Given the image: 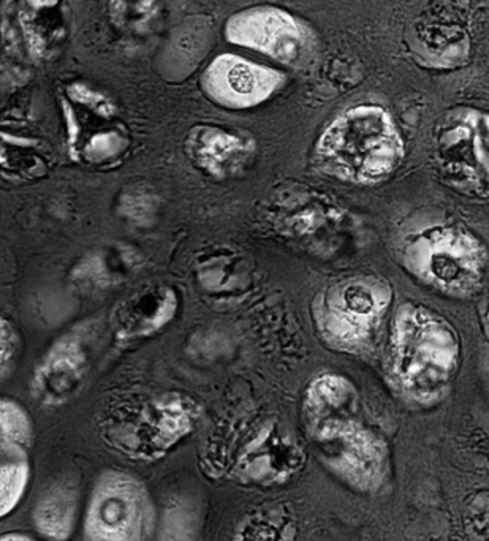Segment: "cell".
<instances>
[{
  "instance_id": "ffe728a7",
  "label": "cell",
  "mask_w": 489,
  "mask_h": 541,
  "mask_svg": "<svg viewBox=\"0 0 489 541\" xmlns=\"http://www.w3.org/2000/svg\"><path fill=\"white\" fill-rule=\"evenodd\" d=\"M241 541H285V537L269 524H257L245 532Z\"/></svg>"
},
{
  "instance_id": "52a82bcc",
  "label": "cell",
  "mask_w": 489,
  "mask_h": 541,
  "mask_svg": "<svg viewBox=\"0 0 489 541\" xmlns=\"http://www.w3.org/2000/svg\"><path fill=\"white\" fill-rule=\"evenodd\" d=\"M149 520L148 500L132 478L113 476L101 484L87 516L91 541H141Z\"/></svg>"
},
{
  "instance_id": "9a60e30c",
  "label": "cell",
  "mask_w": 489,
  "mask_h": 541,
  "mask_svg": "<svg viewBox=\"0 0 489 541\" xmlns=\"http://www.w3.org/2000/svg\"><path fill=\"white\" fill-rule=\"evenodd\" d=\"M75 498L70 491L59 489L40 505L38 522L42 532L54 538H65L72 529Z\"/></svg>"
},
{
  "instance_id": "8992f818",
  "label": "cell",
  "mask_w": 489,
  "mask_h": 541,
  "mask_svg": "<svg viewBox=\"0 0 489 541\" xmlns=\"http://www.w3.org/2000/svg\"><path fill=\"white\" fill-rule=\"evenodd\" d=\"M227 40L285 66H296L312 48L309 29L285 10L274 7L247 8L231 16Z\"/></svg>"
},
{
  "instance_id": "ba28073f",
  "label": "cell",
  "mask_w": 489,
  "mask_h": 541,
  "mask_svg": "<svg viewBox=\"0 0 489 541\" xmlns=\"http://www.w3.org/2000/svg\"><path fill=\"white\" fill-rule=\"evenodd\" d=\"M284 78L269 67L237 54H222L203 73V89L211 100L230 109L253 108L273 97Z\"/></svg>"
},
{
  "instance_id": "8fae6325",
  "label": "cell",
  "mask_w": 489,
  "mask_h": 541,
  "mask_svg": "<svg viewBox=\"0 0 489 541\" xmlns=\"http://www.w3.org/2000/svg\"><path fill=\"white\" fill-rule=\"evenodd\" d=\"M89 376V356L83 344L65 336L56 340L36 364L29 390L40 404L56 407L76 396Z\"/></svg>"
},
{
  "instance_id": "5b68a950",
  "label": "cell",
  "mask_w": 489,
  "mask_h": 541,
  "mask_svg": "<svg viewBox=\"0 0 489 541\" xmlns=\"http://www.w3.org/2000/svg\"><path fill=\"white\" fill-rule=\"evenodd\" d=\"M405 267L432 289L452 296L472 293L486 271L480 239L460 227H434L407 239Z\"/></svg>"
},
{
  "instance_id": "7a4b0ae2",
  "label": "cell",
  "mask_w": 489,
  "mask_h": 541,
  "mask_svg": "<svg viewBox=\"0 0 489 541\" xmlns=\"http://www.w3.org/2000/svg\"><path fill=\"white\" fill-rule=\"evenodd\" d=\"M460 364V342L445 318L404 304L389 328L387 370L396 393L409 404L432 407L445 399Z\"/></svg>"
},
{
  "instance_id": "4fadbf2b",
  "label": "cell",
  "mask_w": 489,
  "mask_h": 541,
  "mask_svg": "<svg viewBox=\"0 0 489 541\" xmlns=\"http://www.w3.org/2000/svg\"><path fill=\"white\" fill-rule=\"evenodd\" d=\"M18 21L32 58H51L67 36L62 0H20Z\"/></svg>"
},
{
  "instance_id": "e0dca14e",
  "label": "cell",
  "mask_w": 489,
  "mask_h": 541,
  "mask_svg": "<svg viewBox=\"0 0 489 541\" xmlns=\"http://www.w3.org/2000/svg\"><path fill=\"white\" fill-rule=\"evenodd\" d=\"M29 435V417L21 405L0 399V443H22Z\"/></svg>"
},
{
  "instance_id": "7c38bea8",
  "label": "cell",
  "mask_w": 489,
  "mask_h": 541,
  "mask_svg": "<svg viewBox=\"0 0 489 541\" xmlns=\"http://www.w3.org/2000/svg\"><path fill=\"white\" fill-rule=\"evenodd\" d=\"M255 145L251 138L214 125H200L188 131L186 152L196 168L225 179L239 173L253 159Z\"/></svg>"
},
{
  "instance_id": "5bb4252c",
  "label": "cell",
  "mask_w": 489,
  "mask_h": 541,
  "mask_svg": "<svg viewBox=\"0 0 489 541\" xmlns=\"http://www.w3.org/2000/svg\"><path fill=\"white\" fill-rule=\"evenodd\" d=\"M141 265L140 253L127 246L105 247L89 253L73 267L72 283L84 293H95L119 285L137 273Z\"/></svg>"
},
{
  "instance_id": "ac0fdd59",
  "label": "cell",
  "mask_w": 489,
  "mask_h": 541,
  "mask_svg": "<svg viewBox=\"0 0 489 541\" xmlns=\"http://www.w3.org/2000/svg\"><path fill=\"white\" fill-rule=\"evenodd\" d=\"M119 211L125 219L133 224L143 225L149 220L154 212L152 196L140 188H132L127 194L121 196Z\"/></svg>"
},
{
  "instance_id": "9c48e42d",
  "label": "cell",
  "mask_w": 489,
  "mask_h": 541,
  "mask_svg": "<svg viewBox=\"0 0 489 541\" xmlns=\"http://www.w3.org/2000/svg\"><path fill=\"white\" fill-rule=\"evenodd\" d=\"M442 178L461 195L489 200V145L485 131L466 123L448 127L437 152Z\"/></svg>"
},
{
  "instance_id": "44dd1931",
  "label": "cell",
  "mask_w": 489,
  "mask_h": 541,
  "mask_svg": "<svg viewBox=\"0 0 489 541\" xmlns=\"http://www.w3.org/2000/svg\"><path fill=\"white\" fill-rule=\"evenodd\" d=\"M483 125H485V129H483V131H485V137H486V139H488L489 145V117L488 119H485V123H483Z\"/></svg>"
},
{
  "instance_id": "6da1fadb",
  "label": "cell",
  "mask_w": 489,
  "mask_h": 541,
  "mask_svg": "<svg viewBox=\"0 0 489 541\" xmlns=\"http://www.w3.org/2000/svg\"><path fill=\"white\" fill-rule=\"evenodd\" d=\"M304 417L325 464L361 492L381 489L389 476V450L377 434L357 418V390L338 374L310 382Z\"/></svg>"
},
{
  "instance_id": "277c9868",
  "label": "cell",
  "mask_w": 489,
  "mask_h": 541,
  "mask_svg": "<svg viewBox=\"0 0 489 541\" xmlns=\"http://www.w3.org/2000/svg\"><path fill=\"white\" fill-rule=\"evenodd\" d=\"M393 301V290L377 275H355L317 293L312 320L325 344L342 354H361L375 338Z\"/></svg>"
},
{
  "instance_id": "3957f363",
  "label": "cell",
  "mask_w": 489,
  "mask_h": 541,
  "mask_svg": "<svg viewBox=\"0 0 489 541\" xmlns=\"http://www.w3.org/2000/svg\"><path fill=\"white\" fill-rule=\"evenodd\" d=\"M314 155L318 168L332 178L375 186L401 166L405 146L387 109L358 105L339 115L322 131Z\"/></svg>"
},
{
  "instance_id": "2e32d148",
  "label": "cell",
  "mask_w": 489,
  "mask_h": 541,
  "mask_svg": "<svg viewBox=\"0 0 489 541\" xmlns=\"http://www.w3.org/2000/svg\"><path fill=\"white\" fill-rule=\"evenodd\" d=\"M108 15L116 28L140 30L157 15L156 0H108Z\"/></svg>"
},
{
  "instance_id": "d6986e66",
  "label": "cell",
  "mask_w": 489,
  "mask_h": 541,
  "mask_svg": "<svg viewBox=\"0 0 489 541\" xmlns=\"http://www.w3.org/2000/svg\"><path fill=\"white\" fill-rule=\"evenodd\" d=\"M20 348V336L15 325L7 317L0 315V370L7 368L10 361L15 358Z\"/></svg>"
},
{
  "instance_id": "30bf717a",
  "label": "cell",
  "mask_w": 489,
  "mask_h": 541,
  "mask_svg": "<svg viewBox=\"0 0 489 541\" xmlns=\"http://www.w3.org/2000/svg\"><path fill=\"white\" fill-rule=\"evenodd\" d=\"M180 299L172 287L148 283L116 304L109 326L117 346L148 339L173 320Z\"/></svg>"
}]
</instances>
